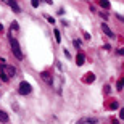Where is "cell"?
Segmentation results:
<instances>
[{"label": "cell", "instance_id": "cell-1", "mask_svg": "<svg viewBox=\"0 0 124 124\" xmlns=\"http://www.w3.org/2000/svg\"><path fill=\"white\" fill-rule=\"evenodd\" d=\"M15 73H16V71H15L13 66L7 64L3 60H2V71H0V78H2V81H3V82H8L10 78L15 76Z\"/></svg>", "mask_w": 124, "mask_h": 124}, {"label": "cell", "instance_id": "cell-2", "mask_svg": "<svg viewBox=\"0 0 124 124\" xmlns=\"http://www.w3.org/2000/svg\"><path fill=\"white\" fill-rule=\"evenodd\" d=\"M10 45H11V50H13V55L18 58V60H23V52H21V47H19L18 40L15 37H10Z\"/></svg>", "mask_w": 124, "mask_h": 124}, {"label": "cell", "instance_id": "cell-3", "mask_svg": "<svg viewBox=\"0 0 124 124\" xmlns=\"http://www.w3.org/2000/svg\"><path fill=\"white\" fill-rule=\"evenodd\" d=\"M31 90H32L31 84L26 82V81H23V82L19 84V87H18V92L21 93V95H29V93H31Z\"/></svg>", "mask_w": 124, "mask_h": 124}, {"label": "cell", "instance_id": "cell-4", "mask_svg": "<svg viewBox=\"0 0 124 124\" xmlns=\"http://www.w3.org/2000/svg\"><path fill=\"white\" fill-rule=\"evenodd\" d=\"M76 124H98V119L97 118H90V116H84Z\"/></svg>", "mask_w": 124, "mask_h": 124}, {"label": "cell", "instance_id": "cell-5", "mask_svg": "<svg viewBox=\"0 0 124 124\" xmlns=\"http://www.w3.org/2000/svg\"><path fill=\"white\" fill-rule=\"evenodd\" d=\"M101 31L105 32V34H106V36H108V37H110V39H115V37H116V36H115V32L111 31V29L108 28V24H105V23L101 24Z\"/></svg>", "mask_w": 124, "mask_h": 124}, {"label": "cell", "instance_id": "cell-6", "mask_svg": "<svg viewBox=\"0 0 124 124\" xmlns=\"http://www.w3.org/2000/svg\"><path fill=\"white\" fill-rule=\"evenodd\" d=\"M84 61H85V56H84V53H82V52H79V53H78V56H76V64H78V66H82V64H84Z\"/></svg>", "mask_w": 124, "mask_h": 124}, {"label": "cell", "instance_id": "cell-7", "mask_svg": "<svg viewBox=\"0 0 124 124\" xmlns=\"http://www.w3.org/2000/svg\"><path fill=\"white\" fill-rule=\"evenodd\" d=\"M42 79L45 81L48 85H52L53 84V81H52V76H50V73H42Z\"/></svg>", "mask_w": 124, "mask_h": 124}, {"label": "cell", "instance_id": "cell-8", "mask_svg": "<svg viewBox=\"0 0 124 124\" xmlns=\"http://www.w3.org/2000/svg\"><path fill=\"white\" fill-rule=\"evenodd\" d=\"M5 2H7V3H8L10 7L13 8V11H16V13H18V11H19V7H18V3H16L15 0H5Z\"/></svg>", "mask_w": 124, "mask_h": 124}, {"label": "cell", "instance_id": "cell-9", "mask_svg": "<svg viewBox=\"0 0 124 124\" xmlns=\"http://www.w3.org/2000/svg\"><path fill=\"white\" fill-rule=\"evenodd\" d=\"M93 79H95L93 73H87L85 76H84V81H85V82H93Z\"/></svg>", "mask_w": 124, "mask_h": 124}, {"label": "cell", "instance_id": "cell-10", "mask_svg": "<svg viewBox=\"0 0 124 124\" xmlns=\"http://www.w3.org/2000/svg\"><path fill=\"white\" fill-rule=\"evenodd\" d=\"M8 119H10V118H8V115H7L5 111H0V121L7 124V123H8Z\"/></svg>", "mask_w": 124, "mask_h": 124}, {"label": "cell", "instance_id": "cell-11", "mask_svg": "<svg viewBox=\"0 0 124 124\" xmlns=\"http://www.w3.org/2000/svg\"><path fill=\"white\" fill-rule=\"evenodd\" d=\"M98 3H100L101 8H105V10L110 8V2H108V0H98Z\"/></svg>", "mask_w": 124, "mask_h": 124}, {"label": "cell", "instance_id": "cell-12", "mask_svg": "<svg viewBox=\"0 0 124 124\" xmlns=\"http://www.w3.org/2000/svg\"><path fill=\"white\" fill-rule=\"evenodd\" d=\"M53 34H55L56 42H61V34H60V31H58V29H55V31H53Z\"/></svg>", "mask_w": 124, "mask_h": 124}, {"label": "cell", "instance_id": "cell-13", "mask_svg": "<svg viewBox=\"0 0 124 124\" xmlns=\"http://www.w3.org/2000/svg\"><path fill=\"white\" fill-rule=\"evenodd\" d=\"M31 5L36 8V7H39V0H31Z\"/></svg>", "mask_w": 124, "mask_h": 124}, {"label": "cell", "instance_id": "cell-14", "mask_svg": "<svg viewBox=\"0 0 124 124\" xmlns=\"http://www.w3.org/2000/svg\"><path fill=\"white\" fill-rule=\"evenodd\" d=\"M118 108V101H111V110H116Z\"/></svg>", "mask_w": 124, "mask_h": 124}, {"label": "cell", "instance_id": "cell-15", "mask_svg": "<svg viewBox=\"0 0 124 124\" xmlns=\"http://www.w3.org/2000/svg\"><path fill=\"white\" fill-rule=\"evenodd\" d=\"M11 29H15V31L18 29V23H16V21H13V23H11Z\"/></svg>", "mask_w": 124, "mask_h": 124}, {"label": "cell", "instance_id": "cell-16", "mask_svg": "<svg viewBox=\"0 0 124 124\" xmlns=\"http://www.w3.org/2000/svg\"><path fill=\"white\" fill-rule=\"evenodd\" d=\"M45 18H47V19H48V23H55V19L52 18V16H47V15H45Z\"/></svg>", "mask_w": 124, "mask_h": 124}, {"label": "cell", "instance_id": "cell-17", "mask_svg": "<svg viewBox=\"0 0 124 124\" xmlns=\"http://www.w3.org/2000/svg\"><path fill=\"white\" fill-rule=\"evenodd\" d=\"M121 89H123V79H121L119 82H118V90H121Z\"/></svg>", "mask_w": 124, "mask_h": 124}, {"label": "cell", "instance_id": "cell-18", "mask_svg": "<svg viewBox=\"0 0 124 124\" xmlns=\"http://www.w3.org/2000/svg\"><path fill=\"white\" fill-rule=\"evenodd\" d=\"M111 123H113V124H119V123H118V119H113Z\"/></svg>", "mask_w": 124, "mask_h": 124}, {"label": "cell", "instance_id": "cell-19", "mask_svg": "<svg viewBox=\"0 0 124 124\" xmlns=\"http://www.w3.org/2000/svg\"><path fill=\"white\" fill-rule=\"evenodd\" d=\"M0 31H2V24H0Z\"/></svg>", "mask_w": 124, "mask_h": 124}]
</instances>
